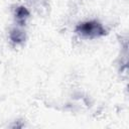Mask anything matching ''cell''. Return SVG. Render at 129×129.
<instances>
[{"instance_id": "6da1fadb", "label": "cell", "mask_w": 129, "mask_h": 129, "mask_svg": "<svg viewBox=\"0 0 129 129\" xmlns=\"http://www.w3.org/2000/svg\"><path fill=\"white\" fill-rule=\"evenodd\" d=\"M75 32L80 36L89 39H95L107 35V30L105 29L103 24L97 20H88L80 22L76 26Z\"/></svg>"}, {"instance_id": "7a4b0ae2", "label": "cell", "mask_w": 129, "mask_h": 129, "mask_svg": "<svg viewBox=\"0 0 129 129\" xmlns=\"http://www.w3.org/2000/svg\"><path fill=\"white\" fill-rule=\"evenodd\" d=\"M30 16V12L29 10L25 7V6H17L14 10V18H15V21L20 25V26H23L25 25L27 19L29 18Z\"/></svg>"}, {"instance_id": "3957f363", "label": "cell", "mask_w": 129, "mask_h": 129, "mask_svg": "<svg viewBox=\"0 0 129 129\" xmlns=\"http://www.w3.org/2000/svg\"><path fill=\"white\" fill-rule=\"evenodd\" d=\"M9 38L14 44H22L26 39V34L19 28H12L9 32Z\"/></svg>"}]
</instances>
